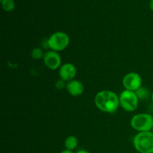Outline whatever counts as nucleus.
Wrapping results in <instances>:
<instances>
[{
    "label": "nucleus",
    "mask_w": 153,
    "mask_h": 153,
    "mask_svg": "<svg viewBox=\"0 0 153 153\" xmlns=\"http://www.w3.org/2000/svg\"><path fill=\"white\" fill-rule=\"evenodd\" d=\"M94 102L97 108L105 113H115L120 107L119 96L109 90H102L97 93Z\"/></svg>",
    "instance_id": "1"
},
{
    "label": "nucleus",
    "mask_w": 153,
    "mask_h": 153,
    "mask_svg": "<svg viewBox=\"0 0 153 153\" xmlns=\"http://www.w3.org/2000/svg\"><path fill=\"white\" fill-rule=\"evenodd\" d=\"M66 89L70 95L72 97H79L82 95L85 91V86L83 83L79 80L73 79L67 82Z\"/></svg>",
    "instance_id": "9"
},
{
    "label": "nucleus",
    "mask_w": 153,
    "mask_h": 153,
    "mask_svg": "<svg viewBox=\"0 0 153 153\" xmlns=\"http://www.w3.org/2000/svg\"><path fill=\"white\" fill-rule=\"evenodd\" d=\"M70 44V37L63 31H56L48 38L47 45L49 49L55 52H61L67 48Z\"/></svg>",
    "instance_id": "4"
},
{
    "label": "nucleus",
    "mask_w": 153,
    "mask_h": 153,
    "mask_svg": "<svg viewBox=\"0 0 153 153\" xmlns=\"http://www.w3.org/2000/svg\"><path fill=\"white\" fill-rule=\"evenodd\" d=\"M151 100H152V103H153V91H152V92L151 93Z\"/></svg>",
    "instance_id": "18"
},
{
    "label": "nucleus",
    "mask_w": 153,
    "mask_h": 153,
    "mask_svg": "<svg viewBox=\"0 0 153 153\" xmlns=\"http://www.w3.org/2000/svg\"><path fill=\"white\" fill-rule=\"evenodd\" d=\"M135 93L139 100L140 99V100H146L149 96L151 97V94L149 90L146 88H143V87H141L140 88H139L137 91H135Z\"/></svg>",
    "instance_id": "12"
},
{
    "label": "nucleus",
    "mask_w": 153,
    "mask_h": 153,
    "mask_svg": "<svg viewBox=\"0 0 153 153\" xmlns=\"http://www.w3.org/2000/svg\"><path fill=\"white\" fill-rule=\"evenodd\" d=\"M123 85L125 90L131 91H137L139 88H141L142 78L137 73L131 72L126 75L123 79Z\"/></svg>",
    "instance_id": "6"
},
{
    "label": "nucleus",
    "mask_w": 153,
    "mask_h": 153,
    "mask_svg": "<svg viewBox=\"0 0 153 153\" xmlns=\"http://www.w3.org/2000/svg\"><path fill=\"white\" fill-rule=\"evenodd\" d=\"M78 144H79V140H78L77 137L74 135L68 136L64 140L65 149H68V150H75L77 148Z\"/></svg>",
    "instance_id": "10"
},
{
    "label": "nucleus",
    "mask_w": 153,
    "mask_h": 153,
    "mask_svg": "<svg viewBox=\"0 0 153 153\" xmlns=\"http://www.w3.org/2000/svg\"><path fill=\"white\" fill-rule=\"evenodd\" d=\"M152 153H153V152H152Z\"/></svg>",
    "instance_id": "20"
},
{
    "label": "nucleus",
    "mask_w": 153,
    "mask_h": 153,
    "mask_svg": "<svg viewBox=\"0 0 153 153\" xmlns=\"http://www.w3.org/2000/svg\"><path fill=\"white\" fill-rule=\"evenodd\" d=\"M60 153H74V152H73V151L68 150V149H64V150L61 151V152H60Z\"/></svg>",
    "instance_id": "15"
},
{
    "label": "nucleus",
    "mask_w": 153,
    "mask_h": 153,
    "mask_svg": "<svg viewBox=\"0 0 153 153\" xmlns=\"http://www.w3.org/2000/svg\"><path fill=\"white\" fill-rule=\"evenodd\" d=\"M130 125L137 132L152 131L153 117L150 114L140 113L134 115L130 121Z\"/></svg>",
    "instance_id": "3"
},
{
    "label": "nucleus",
    "mask_w": 153,
    "mask_h": 153,
    "mask_svg": "<svg viewBox=\"0 0 153 153\" xmlns=\"http://www.w3.org/2000/svg\"><path fill=\"white\" fill-rule=\"evenodd\" d=\"M43 62L46 67L52 70H58L61 66V57L58 52L49 51L44 54Z\"/></svg>",
    "instance_id": "7"
},
{
    "label": "nucleus",
    "mask_w": 153,
    "mask_h": 153,
    "mask_svg": "<svg viewBox=\"0 0 153 153\" xmlns=\"http://www.w3.org/2000/svg\"><path fill=\"white\" fill-rule=\"evenodd\" d=\"M66 85H67V84H66L65 81L62 80L61 79H60L59 80L57 81L56 84H55V87H56L57 89L58 90H61L63 89V88H66Z\"/></svg>",
    "instance_id": "14"
},
{
    "label": "nucleus",
    "mask_w": 153,
    "mask_h": 153,
    "mask_svg": "<svg viewBox=\"0 0 153 153\" xmlns=\"http://www.w3.org/2000/svg\"><path fill=\"white\" fill-rule=\"evenodd\" d=\"M120 106L128 112L134 111L138 107L139 99L135 92L124 90L119 96Z\"/></svg>",
    "instance_id": "5"
},
{
    "label": "nucleus",
    "mask_w": 153,
    "mask_h": 153,
    "mask_svg": "<svg viewBox=\"0 0 153 153\" xmlns=\"http://www.w3.org/2000/svg\"><path fill=\"white\" fill-rule=\"evenodd\" d=\"M152 131V132L153 133V127H152V131Z\"/></svg>",
    "instance_id": "19"
},
{
    "label": "nucleus",
    "mask_w": 153,
    "mask_h": 153,
    "mask_svg": "<svg viewBox=\"0 0 153 153\" xmlns=\"http://www.w3.org/2000/svg\"><path fill=\"white\" fill-rule=\"evenodd\" d=\"M149 7H150L151 10L153 11V0H151L150 2H149Z\"/></svg>",
    "instance_id": "17"
},
{
    "label": "nucleus",
    "mask_w": 153,
    "mask_h": 153,
    "mask_svg": "<svg viewBox=\"0 0 153 153\" xmlns=\"http://www.w3.org/2000/svg\"><path fill=\"white\" fill-rule=\"evenodd\" d=\"M1 6L4 11L10 12L14 10L15 4L13 0H2L1 1Z\"/></svg>",
    "instance_id": "11"
},
{
    "label": "nucleus",
    "mask_w": 153,
    "mask_h": 153,
    "mask_svg": "<svg viewBox=\"0 0 153 153\" xmlns=\"http://www.w3.org/2000/svg\"><path fill=\"white\" fill-rule=\"evenodd\" d=\"M133 146L139 153H152L153 133L151 131L137 132L133 139Z\"/></svg>",
    "instance_id": "2"
},
{
    "label": "nucleus",
    "mask_w": 153,
    "mask_h": 153,
    "mask_svg": "<svg viewBox=\"0 0 153 153\" xmlns=\"http://www.w3.org/2000/svg\"><path fill=\"white\" fill-rule=\"evenodd\" d=\"M44 54L43 52V49L39 47L34 48L31 52V56L33 59L34 60H40L41 58H43Z\"/></svg>",
    "instance_id": "13"
},
{
    "label": "nucleus",
    "mask_w": 153,
    "mask_h": 153,
    "mask_svg": "<svg viewBox=\"0 0 153 153\" xmlns=\"http://www.w3.org/2000/svg\"><path fill=\"white\" fill-rule=\"evenodd\" d=\"M77 75V69L74 64L71 63H66L59 68L60 79L68 82L73 80Z\"/></svg>",
    "instance_id": "8"
},
{
    "label": "nucleus",
    "mask_w": 153,
    "mask_h": 153,
    "mask_svg": "<svg viewBox=\"0 0 153 153\" xmlns=\"http://www.w3.org/2000/svg\"><path fill=\"white\" fill-rule=\"evenodd\" d=\"M76 153H90L88 150H85V149H80V150H78Z\"/></svg>",
    "instance_id": "16"
}]
</instances>
